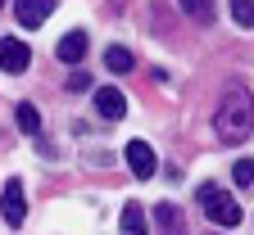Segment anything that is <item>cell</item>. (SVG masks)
Wrapping results in <instances>:
<instances>
[{
	"label": "cell",
	"instance_id": "1",
	"mask_svg": "<svg viewBox=\"0 0 254 235\" xmlns=\"http://www.w3.org/2000/svg\"><path fill=\"white\" fill-rule=\"evenodd\" d=\"M254 127V99L241 82H227L222 86V99H218V113H213V131L222 145H241Z\"/></svg>",
	"mask_w": 254,
	"mask_h": 235
},
{
	"label": "cell",
	"instance_id": "2",
	"mask_svg": "<svg viewBox=\"0 0 254 235\" xmlns=\"http://www.w3.org/2000/svg\"><path fill=\"white\" fill-rule=\"evenodd\" d=\"M200 208H204V217L213 222V226H222V231H232V226H241L245 222V213H241V204H236V194H227L222 186H200Z\"/></svg>",
	"mask_w": 254,
	"mask_h": 235
},
{
	"label": "cell",
	"instance_id": "3",
	"mask_svg": "<svg viewBox=\"0 0 254 235\" xmlns=\"http://www.w3.org/2000/svg\"><path fill=\"white\" fill-rule=\"evenodd\" d=\"M0 217H5L9 226H23V217H27V194H23L18 181H5V194H0Z\"/></svg>",
	"mask_w": 254,
	"mask_h": 235
},
{
	"label": "cell",
	"instance_id": "4",
	"mask_svg": "<svg viewBox=\"0 0 254 235\" xmlns=\"http://www.w3.org/2000/svg\"><path fill=\"white\" fill-rule=\"evenodd\" d=\"M127 167H132L136 181H150L154 167H159V158H154V149H150L145 141H127Z\"/></svg>",
	"mask_w": 254,
	"mask_h": 235
},
{
	"label": "cell",
	"instance_id": "5",
	"mask_svg": "<svg viewBox=\"0 0 254 235\" xmlns=\"http://www.w3.org/2000/svg\"><path fill=\"white\" fill-rule=\"evenodd\" d=\"M27 63H32L27 41H18V37H5V41H0V68H5V73H23Z\"/></svg>",
	"mask_w": 254,
	"mask_h": 235
},
{
	"label": "cell",
	"instance_id": "6",
	"mask_svg": "<svg viewBox=\"0 0 254 235\" xmlns=\"http://www.w3.org/2000/svg\"><path fill=\"white\" fill-rule=\"evenodd\" d=\"M95 109H100V118L118 122V118L127 113V99H123V91H118V86H100V91H95Z\"/></svg>",
	"mask_w": 254,
	"mask_h": 235
},
{
	"label": "cell",
	"instance_id": "7",
	"mask_svg": "<svg viewBox=\"0 0 254 235\" xmlns=\"http://www.w3.org/2000/svg\"><path fill=\"white\" fill-rule=\"evenodd\" d=\"M86 46H91V37L86 32H68V37H64L59 46H55V54H59V63H82V54H86Z\"/></svg>",
	"mask_w": 254,
	"mask_h": 235
},
{
	"label": "cell",
	"instance_id": "8",
	"mask_svg": "<svg viewBox=\"0 0 254 235\" xmlns=\"http://www.w3.org/2000/svg\"><path fill=\"white\" fill-rule=\"evenodd\" d=\"M55 14V0H18V23L23 27H41Z\"/></svg>",
	"mask_w": 254,
	"mask_h": 235
},
{
	"label": "cell",
	"instance_id": "9",
	"mask_svg": "<svg viewBox=\"0 0 254 235\" xmlns=\"http://www.w3.org/2000/svg\"><path fill=\"white\" fill-rule=\"evenodd\" d=\"M154 226H159V235H186V222H182L177 204H159L154 208Z\"/></svg>",
	"mask_w": 254,
	"mask_h": 235
},
{
	"label": "cell",
	"instance_id": "10",
	"mask_svg": "<svg viewBox=\"0 0 254 235\" xmlns=\"http://www.w3.org/2000/svg\"><path fill=\"white\" fill-rule=\"evenodd\" d=\"M105 68L123 77V73H132V68H136V59H132V50H123V46H109V50H105Z\"/></svg>",
	"mask_w": 254,
	"mask_h": 235
},
{
	"label": "cell",
	"instance_id": "11",
	"mask_svg": "<svg viewBox=\"0 0 254 235\" xmlns=\"http://www.w3.org/2000/svg\"><path fill=\"white\" fill-rule=\"evenodd\" d=\"M118 226H123V235H145V208L141 204H127Z\"/></svg>",
	"mask_w": 254,
	"mask_h": 235
},
{
	"label": "cell",
	"instance_id": "12",
	"mask_svg": "<svg viewBox=\"0 0 254 235\" xmlns=\"http://www.w3.org/2000/svg\"><path fill=\"white\" fill-rule=\"evenodd\" d=\"M14 122H18V131L37 136V131H41V113H37V104H18V109H14Z\"/></svg>",
	"mask_w": 254,
	"mask_h": 235
},
{
	"label": "cell",
	"instance_id": "13",
	"mask_svg": "<svg viewBox=\"0 0 254 235\" xmlns=\"http://www.w3.org/2000/svg\"><path fill=\"white\" fill-rule=\"evenodd\" d=\"M182 14H190V18L209 23V18H213V5H209V0H182Z\"/></svg>",
	"mask_w": 254,
	"mask_h": 235
},
{
	"label": "cell",
	"instance_id": "14",
	"mask_svg": "<svg viewBox=\"0 0 254 235\" xmlns=\"http://www.w3.org/2000/svg\"><path fill=\"white\" fill-rule=\"evenodd\" d=\"M232 18L241 27H254V0H232Z\"/></svg>",
	"mask_w": 254,
	"mask_h": 235
},
{
	"label": "cell",
	"instance_id": "15",
	"mask_svg": "<svg viewBox=\"0 0 254 235\" xmlns=\"http://www.w3.org/2000/svg\"><path fill=\"white\" fill-rule=\"evenodd\" d=\"M232 177H236V186H254V158H236Z\"/></svg>",
	"mask_w": 254,
	"mask_h": 235
},
{
	"label": "cell",
	"instance_id": "16",
	"mask_svg": "<svg viewBox=\"0 0 254 235\" xmlns=\"http://www.w3.org/2000/svg\"><path fill=\"white\" fill-rule=\"evenodd\" d=\"M68 91H91V77H86V73H73V77H68Z\"/></svg>",
	"mask_w": 254,
	"mask_h": 235
},
{
	"label": "cell",
	"instance_id": "17",
	"mask_svg": "<svg viewBox=\"0 0 254 235\" xmlns=\"http://www.w3.org/2000/svg\"><path fill=\"white\" fill-rule=\"evenodd\" d=\"M0 9H5V0H0Z\"/></svg>",
	"mask_w": 254,
	"mask_h": 235
}]
</instances>
